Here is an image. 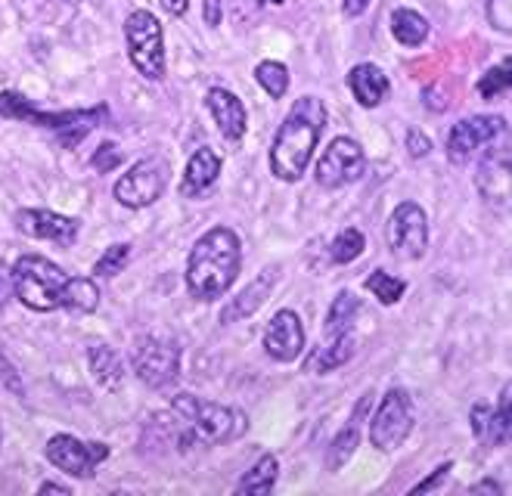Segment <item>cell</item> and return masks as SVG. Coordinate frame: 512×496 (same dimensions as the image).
<instances>
[{
	"label": "cell",
	"instance_id": "1",
	"mask_svg": "<svg viewBox=\"0 0 512 496\" xmlns=\"http://www.w3.org/2000/svg\"><path fill=\"white\" fill-rule=\"evenodd\" d=\"M326 128V106L314 93H305L292 103V109L286 112L283 124L274 134V143H270V174L283 183H295L301 180L314 162L317 143L323 137Z\"/></svg>",
	"mask_w": 512,
	"mask_h": 496
},
{
	"label": "cell",
	"instance_id": "2",
	"mask_svg": "<svg viewBox=\"0 0 512 496\" xmlns=\"http://www.w3.org/2000/svg\"><path fill=\"white\" fill-rule=\"evenodd\" d=\"M243 270V242L230 227L205 230L187 255V292L196 301H218L224 298Z\"/></svg>",
	"mask_w": 512,
	"mask_h": 496
},
{
	"label": "cell",
	"instance_id": "3",
	"mask_svg": "<svg viewBox=\"0 0 512 496\" xmlns=\"http://www.w3.org/2000/svg\"><path fill=\"white\" fill-rule=\"evenodd\" d=\"M72 276L44 255H19L10 267V286L22 307L35 314L66 310Z\"/></svg>",
	"mask_w": 512,
	"mask_h": 496
},
{
	"label": "cell",
	"instance_id": "4",
	"mask_svg": "<svg viewBox=\"0 0 512 496\" xmlns=\"http://www.w3.org/2000/svg\"><path fill=\"white\" fill-rule=\"evenodd\" d=\"M171 416L184 425L202 444H233L249 431V416L236 407H224L215 400H202L196 394L171 397Z\"/></svg>",
	"mask_w": 512,
	"mask_h": 496
},
{
	"label": "cell",
	"instance_id": "5",
	"mask_svg": "<svg viewBox=\"0 0 512 496\" xmlns=\"http://www.w3.org/2000/svg\"><path fill=\"white\" fill-rule=\"evenodd\" d=\"M0 115L13 118V121H25L35 124V128H47L56 131L63 143H78L87 131L100 128V121L106 118V106L97 109H75V112H41L38 106H32L19 93H0Z\"/></svg>",
	"mask_w": 512,
	"mask_h": 496
},
{
	"label": "cell",
	"instance_id": "6",
	"mask_svg": "<svg viewBox=\"0 0 512 496\" xmlns=\"http://www.w3.org/2000/svg\"><path fill=\"white\" fill-rule=\"evenodd\" d=\"M125 44L131 66L146 81H162L168 72V53H165V31L156 13L134 10L125 19Z\"/></svg>",
	"mask_w": 512,
	"mask_h": 496
},
{
	"label": "cell",
	"instance_id": "7",
	"mask_svg": "<svg viewBox=\"0 0 512 496\" xmlns=\"http://www.w3.org/2000/svg\"><path fill=\"white\" fill-rule=\"evenodd\" d=\"M168 174H171V162L165 159V155L153 152V155H146V159L134 162L122 177L115 180L112 196L118 205H125L131 211L149 208L165 196Z\"/></svg>",
	"mask_w": 512,
	"mask_h": 496
},
{
	"label": "cell",
	"instance_id": "8",
	"mask_svg": "<svg viewBox=\"0 0 512 496\" xmlns=\"http://www.w3.org/2000/svg\"><path fill=\"white\" fill-rule=\"evenodd\" d=\"M385 242L388 252L398 261H419L426 258L429 248V217L423 205H416L410 199L398 202V208L391 211L385 224Z\"/></svg>",
	"mask_w": 512,
	"mask_h": 496
},
{
	"label": "cell",
	"instance_id": "9",
	"mask_svg": "<svg viewBox=\"0 0 512 496\" xmlns=\"http://www.w3.org/2000/svg\"><path fill=\"white\" fill-rule=\"evenodd\" d=\"M413 431V397L404 388H388L370 422V444L382 453L398 450Z\"/></svg>",
	"mask_w": 512,
	"mask_h": 496
},
{
	"label": "cell",
	"instance_id": "10",
	"mask_svg": "<svg viewBox=\"0 0 512 496\" xmlns=\"http://www.w3.org/2000/svg\"><path fill=\"white\" fill-rule=\"evenodd\" d=\"M506 134V118L503 115H469V118H460L454 128L447 134V143H444V155L450 165H469L475 155L485 149V146H494L497 137Z\"/></svg>",
	"mask_w": 512,
	"mask_h": 496
},
{
	"label": "cell",
	"instance_id": "11",
	"mask_svg": "<svg viewBox=\"0 0 512 496\" xmlns=\"http://www.w3.org/2000/svg\"><path fill=\"white\" fill-rule=\"evenodd\" d=\"M367 174V152L354 137H336L317 159L314 180L323 190H345Z\"/></svg>",
	"mask_w": 512,
	"mask_h": 496
},
{
	"label": "cell",
	"instance_id": "12",
	"mask_svg": "<svg viewBox=\"0 0 512 496\" xmlns=\"http://www.w3.org/2000/svg\"><path fill=\"white\" fill-rule=\"evenodd\" d=\"M131 366L137 379L149 388H168L180 376V348L171 338L159 335H143L131 354Z\"/></svg>",
	"mask_w": 512,
	"mask_h": 496
},
{
	"label": "cell",
	"instance_id": "13",
	"mask_svg": "<svg viewBox=\"0 0 512 496\" xmlns=\"http://www.w3.org/2000/svg\"><path fill=\"white\" fill-rule=\"evenodd\" d=\"M44 456L53 469L66 472L69 478L87 481L94 478L100 465L109 459V447L106 444H84L75 434H53V438L44 444Z\"/></svg>",
	"mask_w": 512,
	"mask_h": 496
},
{
	"label": "cell",
	"instance_id": "14",
	"mask_svg": "<svg viewBox=\"0 0 512 496\" xmlns=\"http://www.w3.org/2000/svg\"><path fill=\"white\" fill-rule=\"evenodd\" d=\"M16 230L28 239L38 242H56V245H72L78 239L81 224L69 214H59L50 208H19L16 211Z\"/></svg>",
	"mask_w": 512,
	"mask_h": 496
},
{
	"label": "cell",
	"instance_id": "15",
	"mask_svg": "<svg viewBox=\"0 0 512 496\" xmlns=\"http://www.w3.org/2000/svg\"><path fill=\"white\" fill-rule=\"evenodd\" d=\"M264 351L277 363H292L301 357V351H305V326H301V317L295 310L283 307L270 317L264 329Z\"/></svg>",
	"mask_w": 512,
	"mask_h": 496
},
{
	"label": "cell",
	"instance_id": "16",
	"mask_svg": "<svg viewBox=\"0 0 512 496\" xmlns=\"http://www.w3.org/2000/svg\"><path fill=\"white\" fill-rule=\"evenodd\" d=\"M475 438L485 447H506L512 438V413H509V385L500 391L497 407L491 403H475L469 413Z\"/></svg>",
	"mask_w": 512,
	"mask_h": 496
},
{
	"label": "cell",
	"instance_id": "17",
	"mask_svg": "<svg viewBox=\"0 0 512 496\" xmlns=\"http://www.w3.org/2000/svg\"><path fill=\"white\" fill-rule=\"evenodd\" d=\"M205 109L208 115L215 118L218 131L224 140L230 143H239L246 137V128H249V112H246V103L236 97L233 90L227 87H212L205 93Z\"/></svg>",
	"mask_w": 512,
	"mask_h": 496
},
{
	"label": "cell",
	"instance_id": "18",
	"mask_svg": "<svg viewBox=\"0 0 512 496\" xmlns=\"http://www.w3.org/2000/svg\"><path fill=\"white\" fill-rule=\"evenodd\" d=\"M221 168H224V162H221V155L215 149H208V146L196 149L190 155L187 168H184V177H180L177 193L184 196V199L208 196L218 186V180H221Z\"/></svg>",
	"mask_w": 512,
	"mask_h": 496
},
{
	"label": "cell",
	"instance_id": "19",
	"mask_svg": "<svg viewBox=\"0 0 512 496\" xmlns=\"http://www.w3.org/2000/svg\"><path fill=\"white\" fill-rule=\"evenodd\" d=\"M348 90H351V97L364 109H376L388 97L391 81L376 66V62H357V66L348 72Z\"/></svg>",
	"mask_w": 512,
	"mask_h": 496
},
{
	"label": "cell",
	"instance_id": "20",
	"mask_svg": "<svg viewBox=\"0 0 512 496\" xmlns=\"http://www.w3.org/2000/svg\"><path fill=\"white\" fill-rule=\"evenodd\" d=\"M373 403V394H364L357 400V407L348 419V425L336 434L333 444H329V453H326V472H339L342 465L354 456V450L360 447V419H364V413L370 410Z\"/></svg>",
	"mask_w": 512,
	"mask_h": 496
},
{
	"label": "cell",
	"instance_id": "21",
	"mask_svg": "<svg viewBox=\"0 0 512 496\" xmlns=\"http://www.w3.org/2000/svg\"><path fill=\"white\" fill-rule=\"evenodd\" d=\"M357 351V338L354 332L348 335H339V338H326V345L317 348L308 360H305V372H314V376H326V372H333L339 366H345Z\"/></svg>",
	"mask_w": 512,
	"mask_h": 496
},
{
	"label": "cell",
	"instance_id": "22",
	"mask_svg": "<svg viewBox=\"0 0 512 496\" xmlns=\"http://www.w3.org/2000/svg\"><path fill=\"white\" fill-rule=\"evenodd\" d=\"M488 180H491V186H485V190H481V196H485L488 202L491 199H500L503 202L509 196V149L506 146L491 149L485 155V162H481V168H478V186L488 183Z\"/></svg>",
	"mask_w": 512,
	"mask_h": 496
},
{
	"label": "cell",
	"instance_id": "23",
	"mask_svg": "<svg viewBox=\"0 0 512 496\" xmlns=\"http://www.w3.org/2000/svg\"><path fill=\"white\" fill-rule=\"evenodd\" d=\"M87 369H90V376H94V382L103 385L106 391L122 388L125 382V363L109 345H94L87 351Z\"/></svg>",
	"mask_w": 512,
	"mask_h": 496
},
{
	"label": "cell",
	"instance_id": "24",
	"mask_svg": "<svg viewBox=\"0 0 512 496\" xmlns=\"http://www.w3.org/2000/svg\"><path fill=\"white\" fill-rule=\"evenodd\" d=\"M429 19L423 13H416L410 7H398L395 13H391V35H395V41L401 47H419L426 44L429 38Z\"/></svg>",
	"mask_w": 512,
	"mask_h": 496
},
{
	"label": "cell",
	"instance_id": "25",
	"mask_svg": "<svg viewBox=\"0 0 512 496\" xmlns=\"http://www.w3.org/2000/svg\"><path fill=\"white\" fill-rule=\"evenodd\" d=\"M277 478H280V462L274 453H264L252 469L239 478L236 484V493H249V496H267L270 490L277 487Z\"/></svg>",
	"mask_w": 512,
	"mask_h": 496
},
{
	"label": "cell",
	"instance_id": "26",
	"mask_svg": "<svg viewBox=\"0 0 512 496\" xmlns=\"http://www.w3.org/2000/svg\"><path fill=\"white\" fill-rule=\"evenodd\" d=\"M270 289H274V273H267V270H264V273L255 279V283H249L246 292L239 295V298L224 310L221 320H224V323H233V320H239V317H252L255 310L264 304V298L270 295Z\"/></svg>",
	"mask_w": 512,
	"mask_h": 496
},
{
	"label": "cell",
	"instance_id": "27",
	"mask_svg": "<svg viewBox=\"0 0 512 496\" xmlns=\"http://www.w3.org/2000/svg\"><path fill=\"white\" fill-rule=\"evenodd\" d=\"M360 317V301L354 292H339L329 304V314H326V338H339V335H348L354 332V320Z\"/></svg>",
	"mask_w": 512,
	"mask_h": 496
},
{
	"label": "cell",
	"instance_id": "28",
	"mask_svg": "<svg viewBox=\"0 0 512 496\" xmlns=\"http://www.w3.org/2000/svg\"><path fill=\"white\" fill-rule=\"evenodd\" d=\"M255 81L270 100H283L289 93V69L277 59H264L255 66Z\"/></svg>",
	"mask_w": 512,
	"mask_h": 496
},
{
	"label": "cell",
	"instance_id": "29",
	"mask_svg": "<svg viewBox=\"0 0 512 496\" xmlns=\"http://www.w3.org/2000/svg\"><path fill=\"white\" fill-rule=\"evenodd\" d=\"M100 307V289L90 276H72L69 283V298H66V310L69 314H94Z\"/></svg>",
	"mask_w": 512,
	"mask_h": 496
},
{
	"label": "cell",
	"instance_id": "30",
	"mask_svg": "<svg viewBox=\"0 0 512 496\" xmlns=\"http://www.w3.org/2000/svg\"><path fill=\"white\" fill-rule=\"evenodd\" d=\"M364 248H367L364 233H360L357 227H345L333 242H329V261H333V264H351V261H357L360 255H364Z\"/></svg>",
	"mask_w": 512,
	"mask_h": 496
},
{
	"label": "cell",
	"instance_id": "31",
	"mask_svg": "<svg viewBox=\"0 0 512 496\" xmlns=\"http://www.w3.org/2000/svg\"><path fill=\"white\" fill-rule=\"evenodd\" d=\"M367 292L379 301V304H385V307H391V304H398L401 298H404V292H407V283L404 279H398V276H391V273H385V270H373L370 276H367Z\"/></svg>",
	"mask_w": 512,
	"mask_h": 496
},
{
	"label": "cell",
	"instance_id": "32",
	"mask_svg": "<svg viewBox=\"0 0 512 496\" xmlns=\"http://www.w3.org/2000/svg\"><path fill=\"white\" fill-rule=\"evenodd\" d=\"M131 261V242H118V245H109L106 252L97 258L94 264V276H115L122 273Z\"/></svg>",
	"mask_w": 512,
	"mask_h": 496
},
{
	"label": "cell",
	"instance_id": "33",
	"mask_svg": "<svg viewBox=\"0 0 512 496\" xmlns=\"http://www.w3.org/2000/svg\"><path fill=\"white\" fill-rule=\"evenodd\" d=\"M506 90H509V56L500 59V66H494V69H488L485 75H481L478 97L481 100H494V97H500V93H506Z\"/></svg>",
	"mask_w": 512,
	"mask_h": 496
},
{
	"label": "cell",
	"instance_id": "34",
	"mask_svg": "<svg viewBox=\"0 0 512 496\" xmlns=\"http://www.w3.org/2000/svg\"><path fill=\"white\" fill-rule=\"evenodd\" d=\"M485 16H488L491 28H497L500 35H509V28H512V0H488Z\"/></svg>",
	"mask_w": 512,
	"mask_h": 496
},
{
	"label": "cell",
	"instance_id": "35",
	"mask_svg": "<svg viewBox=\"0 0 512 496\" xmlns=\"http://www.w3.org/2000/svg\"><path fill=\"white\" fill-rule=\"evenodd\" d=\"M118 165H122V152H118L115 143H103V146L94 152V168H97L100 174H109V171H115Z\"/></svg>",
	"mask_w": 512,
	"mask_h": 496
},
{
	"label": "cell",
	"instance_id": "36",
	"mask_svg": "<svg viewBox=\"0 0 512 496\" xmlns=\"http://www.w3.org/2000/svg\"><path fill=\"white\" fill-rule=\"evenodd\" d=\"M407 152H410V159H426V155L432 152V140L419 128H410L407 131Z\"/></svg>",
	"mask_w": 512,
	"mask_h": 496
},
{
	"label": "cell",
	"instance_id": "37",
	"mask_svg": "<svg viewBox=\"0 0 512 496\" xmlns=\"http://www.w3.org/2000/svg\"><path fill=\"white\" fill-rule=\"evenodd\" d=\"M450 469H454V462H444V465H438V469L426 478V481H419L410 493L416 496V493H429V490H435L438 484H444V478L450 475Z\"/></svg>",
	"mask_w": 512,
	"mask_h": 496
},
{
	"label": "cell",
	"instance_id": "38",
	"mask_svg": "<svg viewBox=\"0 0 512 496\" xmlns=\"http://www.w3.org/2000/svg\"><path fill=\"white\" fill-rule=\"evenodd\" d=\"M202 19H205V25L218 28V25H221V19H224L221 0H202Z\"/></svg>",
	"mask_w": 512,
	"mask_h": 496
},
{
	"label": "cell",
	"instance_id": "39",
	"mask_svg": "<svg viewBox=\"0 0 512 496\" xmlns=\"http://www.w3.org/2000/svg\"><path fill=\"white\" fill-rule=\"evenodd\" d=\"M370 4H373V0H342V16L357 19V16H364V13H367Z\"/></svg>",
	"mask_w": 512,
	"mask_h": 496
},
{
	"label": "cell",
	"instance_id": "40",
	"mask_svg": "<svg viewBox=\"0 0 512 496\" xmlns=\"http://www.w3.org/2000/svg\"><path fill=\"white\" fill-rule=\"evenodd\" d=\"M162 10L168 16H184L190 10V0H162Z\"/></svg>",
	"mask_w": 512,
	"mask_h": 496
},
{
	"label": "cell",
	"instance_id": "41",
	"mask_svg": "<svg viewBox=\"0 0 512 496\" xmlns=\"http://www.w3.org/2000/svg\"><path fill=\"white\" fill-rule=\"evenodd\" d=\"M38 493L44 496V493H59V496H69V487L66 484H56V481H44L41 487H38Z\"/></svg>",
	"mask_w": 512,
	"mask_h": 496
},
{
	"label": "cell",
	"instance_id": "42",
	"mask_svg": "<svg viewBox=\"0 0 512 496\" xmlns=\"http://www.w3.org/2000/svg\"><path fill=\"white\" fill-rule=\"evenodd\" d=\"M469 493H503V487L497 481H478Z\"/></svg>",
	"mask_w": 512,
	"mask_h": 496
},
{
	"label": "cell",
	"instance_id": "43",
	"mask_svg": "<svg viewBox=\"0 0 512 496\" xmlns=\"http://www.w3.org/2000/svg\"><path fill=\"white\" fill-rule=\"evenodd\" d=\"M261 4H277L280 7V4H286V0H261Z\"/></svg>",
	"mask_w": 512,
	"mask_h": 496
}]
</instances>
